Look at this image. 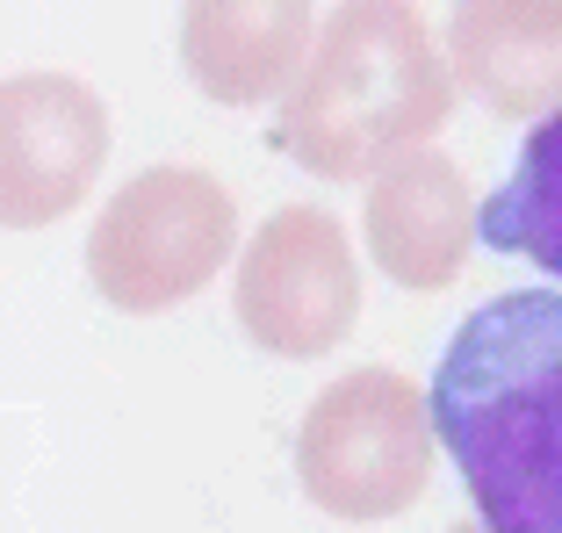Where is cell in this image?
I'll return each instance as SVG.
<instances>
[{"label":"cell","instance_id":"obj_1","mask_svg":"<svg viewBox=\"0 0 562 533\" xmlns=\"http://www.w3.org/2000/svg\"><path fill=\"white\" fill-rule=\"evenodd\" d=\"M432 426L491 533H562V296L513 288L462 317Z\"/></svg>","mask_w":562,"mask_h":533},{"label":"cell","instance_id":"obj_2","mask_svg":"<svg viewBox=\"0 0 562 533\" xmlns=\"http://www.w3.org/2000/svg\"><path fill=\"white\" fill-rule=\"evenodd\" d=\"M454 109V80L412 0H339L281 101V151L317 181H375Z\"/></svg>","mask_w":562,"mask_h":533},{"label":"cell","instance_id":"obj_3","mask_svg":"<svg viewBox=\"0 0 562 533\" xmlns=\"http://www.w3.org/2000/svg\"><path fill=\"white\" fill-rule=\"evenodd\" d=\"M432 397L397 367H353L296 426V484L331 519L412 512L432 476Z\"/></svg>","mask_w":562,"mask_h":533},{"label":"cell","instance_id":"obj_4","mask_svg":"<svg viewBox=\"0 0 562 533\" xmlns=\"http://www.w3.org/2000/svg\"><path fill=\"white\" fill-rule=\"evenodd\" d=\"M238 246V202L202 167H145L101 202L87 274L116 310L151 317L216 282Z\"/></svg>","mask_w":562,"mask_h":533},{"label":"cell","instance_id":"obj_5","mask_svg":"<svg viewBox=\"0 0 562 533\" xmlns=\"http://www.w3.org/2000/svg\"><path fill=\"white\" fill-rule=\"evenodd\" d=\"M238 325L252 347L281 353V361H317L353 332L361 317V266L331 209L289 202L252 231L246 260H238Z\"/></svg>","mask_w":562,"mask_h":533},{"label":"cell","instance_id":"obj_6","mask_svg":"<svg viewBox=\"0 0 562 533\" xmlns=\"http://www.w3.org/2000/svg\"><path fill=\"white\" fill-rule=\"evenodd\" d=\"M109 159V116L66 72H15L0 94V202L8 224H58Z\"/></svg>","mask_w":562,"mask_h":533},{"label":"cell","instance_id":"obj_7","mask_svg":"<svg viewBox=\"0 0 562 533\" xmlns=\"http://www.w3.org/2000/svg\"><path fill=\"white\" fill-rule=\"evenodd\" d=\"M368 252L397 288H447L469 266V238L483 231V209L469 202V181L440 151H412L368 188Z\"/></svg>","mask_w":562,"mask_h":533},{"label":"cell","instance_id":"obj_8","mask_svg":"<svg viewBox=\"0 0 562 533\" xmlns=\"http://www.w3.org/2000/svg\"><path fill=\"white\" fill-rule=\"evenodd\" d=\"M311 44V0H188L181 8L188 80L232 109L281 94Z\"/></svg>","mask_w":562,"mask_h":533},{"label":"cell","instance_id":"obj_9","mask_svg":"<svg viewBox=\"0 0 562 533\" xmlns=\"http://www.w3.org/2000/svg\"><path fill=\"white\" fill-rule=\"evenodd\" d=\"M447 58L497 116L562 109V0H462L447 22Z\"/></svg>","mask_w":562,"mask_h":533},{"label":"cell","instance_id":"obj_10","mask_svg":"<svg viewBox=\"0 0 562 533\" xmlns=\"http://www.w3.org/2000/svg\"><path fill=\"white\" fill-rule=\"evenodd\" d=\"M483 238L497 252H519V260L562 274V109L533 123L513 181L483 202Z\"/></svg>","mask_w":562,"mask_h":533},{"label":"cell","instance_id":"obj_11","mask_svg":"<svg viewBox=\"0 0 562 533\" xmlns=\"http://www.w3.org/2000/svg\"><path fill=\"white\" fill-rule=\"evenodd\" d=\"M454 533H491V526H454Z\"/></svg>","mask_w":562,"mask_h":533}]
</instances>
